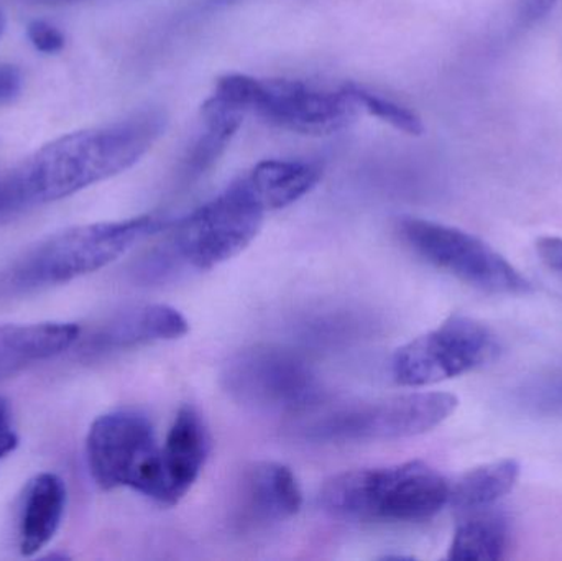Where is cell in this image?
<instances>
[{"instance_id": "obj_1", "label": "cell", "mask_w": 562, "mask_h": 561, "mask_svg": "<svg viewBox=\"0 0 562 561\" xmlns=\"http://www.w3.org/2000/svg\"><path fill=\"white\" fill-rule=\"evenodd\" d=\"M167 124L161 109H144L43 145L0 177V223L128 170L160 141Z\"/></svg>"}, {"instance_id": "obj_2", "label": "cell", "mask_w": 562, "mask_h": 561, "mask_svg": "<svg viewBox=\"0 0 562 561\" xmlns=\"http://www.w3.org/2000/svg\"><path fill=\"white\" fill-rule=\"evenodd\" d=\"M157 216L82 224L59 231L16 257L0 273V296H22L98 272L165 229Z\"/></svg>"}, {"instance_id": "obj_3", "label": "cell", "mask_w": 562, "mask_h": 561, "mask_svg": "<svg viewBox=\"0 0 562 561\" xmlns=\"http://www.w3.org/2000/svg\"><path fill=\"white\" fill-rule=\"evenodd\" d=\"M451 483L425 461L346 471L326 481L321 506L336 519L370 524H416L449 503Z\"/></svg>"}, {"instance_id": "obj_4", "label": "cell", "mask_w": 562, "mask_h": 561, "mask_svg": "<svg viewBox=\"0 0 562 561\" xmlns=\"http://www.w3.org/2000/svg\"><path fill=\"white\" fill-rule=\"evenodd\" d=\"M459 401L448 392H412L375 401L346 402L300 414L296 431L317 444H362L418 437L445 424Z\"/></svg>"}, {"instance_id": "obj_5", "label": "cell", "mask_w": 562, "mask_h": 561, "mask_svg": "<svg viewBox=\"0 0 562 561\" xmlns=\"http://www.w3.org/2000/svg\"><path fill=\"white\" fill-rule=\"evenodd\" d=\"M214 94L267 124L303 135L346 131L362 111L350 85L334 91L291 79H257L231 72L217 79Z\"/></svg>"}, {"instance_id": "obj_6", "label": "cell", "mask_w": 562, "mask_h": 561, "mask_svg": "<svg viewBox=\"0 0 562 561\" xmlns=\"http://www.w3.org/2000/svg\"><path fill=\"white\" fill-rule=\"evenodd\" d=\"M267 213L269 210L244 175L220 197L183 217L171 233V246L193 269H214L250 246Z\"/></svg>"}, {"instance_id": "obj_7", "label": "cell", "mask_w": 562, "mask_h": 561, "mask_svg": "<svg viewBox=\"0 0 562 561\" xmlns=\"http://www.w3.org/2000/svg\"><path fill=\"white\" fill-rule=\"evenodd\" d=\"M400 236L436 269L495 295H528L533 283L481 237L422 217H403Z\"/></svg>"}, {"instance_id": "obj_8", "label": "cell", "mask_w": 562, "mask_h": 561, "mask_svg": "<svg viewBox=\"0 0 562 561\" xmlns=\"http://www.w3.org/2000/svg\"><path fill=\"white\" fill-rule=\"evenodd\" d=\"M223 385L234 401L259 411L300 415L319 399L311 366L297 352L273 345L236 352L224 366Z\"/></svg>"}, {"instance_id": "obj_9", "label": "cell", "mask_w": 562, "mask_h": 561, "mask_svg": "<svg viewBox=\"0 0 562 561\" xmlns=\"http://www.w3.org/2000/svg\"><path fill=\"white\" fill-rule=\"evenodd\" d=\"M497 355L498 341L488 326L471 316L452 315L396 349L392 375L403 388H426L475 371Z\"/></svg>"}, {"instance_id": "obj_10", "label": "cell", "mask_w": 562, "mask_h": 561, "mask_svg": "<svg viewBox=\"0 0 562 561\" xmlns=\"http://www.w3.org/2000/svg\"><path fill=\"white\" fill-rule=\"evenodd\" d=\"M154 425L140 412L115 411L95 418L86 438L89 473L101 490L131 487L147 497L157 471Z\"/></svg>"}, {"instance_id": "obj_11", "label": "cell", "mask_w": 562, "mask_h": 561, "mask_svg": "<svg viewBox=\"0 0 562 561\" xmlns=\"http://www.w3.org/2000/svg\"><path fill=\"white\" fill-rule=\"evenodd\" d=\"M211 444L210 430L200 412L191 405L181 407L160 447L148 500L161 506H177L203 473Z\"/></svg>"}, {"instance_id": "obj_12", "label": "cell", "mask_w": 562, "mask_h": 561, "mask_svg": "<svg viewBox=\"0 0 562 561\" xmlns=\"http://www.w3.org/2000/svg\"><path fill=\"white\" fill-rule=\"evenodd\" d=\"M303 493L290 468L276 461L250 464L240 483L237 517L244 527L284 523L300 513Z\"/></svg>"}, {"instance_id": "obj_13", "label": "cell", "mask_w": 562, "mask_h": 561, "mask_svg": "<svg viewBox=\"0 0 562 561\" xmlns=\"http://www.w3.org/2000/svg\"><path fill=\"white\" fill-rule=\"evenodd\" d=\"M190 332L188 319L170 305L134 306L109 318L88 341L91 355H111L154 343L173 341Z\"/></svg>"}, {"instance_id": "obj_14", "label": "cell", "mask_w": 562, "mask_h": 561, "mask_svg": "<svg viewBox=\"0 0 562 561\" xmlns=\"http://www.w3.org/2000/svg\"><path fill=\"white\" fill-rule=\"evenodd\" d=\"M79 336L81 328L76 323L0 325V375L63 355L75 346Z\"/></svg>"}, {"instance_id": "obj_15", "label": "cell", "mask_w": 562, "mask_h": 561, "mask_svg": "<svg viewBox=\"0 0 562 561\" xmlns=\"http://www.w3.org/2000/svg\"><path fill=\"white\" fill-rule=\"evenodd\" d=\"M66 500L65 481L56 474L42 473L30 481L19 520L20 556L35 557L52 542L61 526Z\"/></svg>"}, {"instance_id": "obj_16", "label": "cell", "mask_w": 562, "mask_h": 561, "mask_svg": "<svg viewBox=\"0 0 562 561\" xmlns=\"http://www.w3.org/2000/svg\"><path fill=\"white\" fill-rule=\"evenodd\" d=\"M520 473V463L514 458L472 468L451 483L448 506L461 517L492 509L502 497L514 491Z\"/></svg>"}, {"instance_id": "obj_17", "label": "cell", "mask_w": 562, "mask_h": 561, "mask_svg": "<svg viewBox=\"0 0 562 561\" xmlns=\"http://www.w3.org/2000/svg\"><path fill=\"white\" fill-rule=\"evenodd\" d=\"M321 177L319 165L303 160H263L246 173L269 211L296 203L319 183Z\"/></svg>"}, {"instance_id": "obj_18", "label": "cell", "mask_w": 562, "mask_h": 561, "mask_svg": "<svg viewBox=\"0 0 562 561\" xmlns=\"http://www.w3.org/2000/svg\"><path fill=\"white\" fill-rule=\"evenodd\" d=\"M246 112L240 111L236 105L227 102L221 96L213 94L203 108H201V117L204 122V132L196 144L193 145L188 157L184 158L183 175L188 180L201 177L206 173L221 155L229 147L231 141L243 127Z\"/></svg>"}, {"instance_id": "obj_19", "label": "cell", "mask_w": 562, "mask_h": 561, "mask_svg": "<svg viewBox=\"0 0 562 561\" xmlns=\"http://www.w3.org/2000/svg\"><path fill=\"white\" fill-rule=\"evenodd\" d=\"M508 547V524L491 509L462 516L449 547L448 559L495 561L504 559Z\"/></svg>"}, {"instance_id": "obj_20", "label": "cell", "mask_w": 562, "mask_h": 561, "mask_svg": "<svg viewBox=\"0 0 562 561\" xmlns=\"http://www.w3.org/2000/svg\"><path fill=\"white\" fill-rule=\"evenodd\" d=\"M350 88H352L360 108L369 114L389 122L390 125L408 135H422L425 132L422 119L412 109L405 108L398 102L390 101V99L380 98V96L366 91L360 86L350 85Z\"/></svg>"}, {"instance_id": "obj_21", "label": "cell", "mask_w": 562, "mask_h": 561, "mask_svg": "<svg viewBox=\"0 0 562 561\" xmlns=\"http://www.w3.org/2000/svg\"><path fill=\"white\" fill-rule=\"evenodd\" d=\"M26 35L32 45L45 55H55V53L61 52L66 45L61 30L56 29L46 20H33L26 30Z\"/></svg>"}, {"instance_id": "obj_22", "label": "cell", "mask_w": 562, "mask_h": 561, "mask_svg": "<svg viewBox=\"0 0 562 561\" xmlns=\"http://www.w3.org/2000/svg\"><path fill=\"white\" fill-rule=\"evenodd\" d=\"M19 447V437L13 430L12 411L9 402L0 397V461L9 457Z\"/></svg>"}, {"instance_id": "obj_23", "label": "cell", "mask_w": 562, "mask_h": 561, "mask_svg": "<svg viewBox=\"0 0 562 561\" xmlns=\"http://www.w3.org/2000/svg\"><path fill=\"white\" fill-rule=\"evenodd\" d=\"M558 0H520L518 20L521 25L530 26L543 20L557 5Z\"/></svg>"}, {"instance_id": "obj_24", "label": "cell", "mask_w": 562, "mask_h": 561, "mask_svg": "<svg viewBox=\"0 0 562 561\" xmlns=\"http://www.w3.org/2000/svg\"><path fill=\"white\" fill-rule=\"evenodd\" d=\"M537 253L540 259L550 269L562 272V239L561 237H541L537 243Z\"/></svg>"}, {"instance_id": "obj_25", "label": "cell", "mask_w": 562, "mask_h": 561, "mask_svg": "<svg viewBox=\"0 0 562 561\" xmlns=\"http://www.w3.org/2000/svg\"><path fill=\"white\" fill-rule=\"evenodd\" d=\"M22 89V75L13 66H0V102L15 98Z\"/></svg>"}, {"instance_id": "obj_26", "label": "cell", "mask_w": 562, "mask_h": 561, "mask_svg": "<svg viewBox=\"0 0 562 561\" xmlns=\"http://www.w3.org/2000/svg\"><path fill=\"white\" fill-rule=\"evenodd\" d=\"M203 10H220L239 2V0H200Z\"/></svg>"}, {"instance_id": "obj_27", "label": "cell", "mask_w": 562, "mask_h": 561, "mask_svg": "<svg viewBox=\"0 0 562 561\" xmlns=\"http://www.w3.org/2000/svg\"><path fill=\"white\" fill-rule=\"evenodd\" d=\"M3 29H5V15H3L2 3H0V36H2Z\"/></svg>"}, {"instance_id": "obj_28", "label": "cell", "mask_w": 562, "mask_h": 561, "mask_svg": "<svg viewBox=\"0 0 562 561\" xmlns=\"http://www.w3.org/2000/svg\"><path fill=\"white\" fill-rule=\"evenodd\" d=\"M58 2H79V0H58Z\"/></svg>"}]
</instances>
